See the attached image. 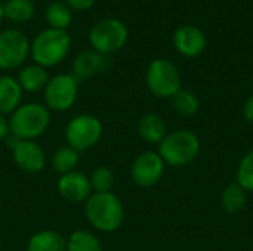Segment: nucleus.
<instances>
[{
    "instance_id": "f257e3e1",
    "label": "nucleus",
    "mask_w": 253,
    "mask_h": 251,
    "mask_svg": "<svg viewBox=\"0 0 253 251\" xmlns=\"http://www.w3.org/2000/svg\"><path fill=\"white\" fill-rule=\"evenodd\" d=\"M84 215L90 226L104 234L116 232L125 220V207L113 192H93L84 203Z\"/></svg>"
},
{
    "instance_id": "f03ea898",
    "label": "nucleus",
    "mask_w": 253,
    "mask_h": 251,
    "mask_svg": "<svg viewBox=\"0 0 253 251\" xmlns=\"http://www.w3.org/2000/svg\"><path fill=\"white\" fill-rule=\"evenodd\" d=\"M71 49V37L65 30L44 28L30 41V56L34 64L52 68L61 64Z\"/></svg>"
},
{
    "instance_id": "7ed1b4c3",
    "label": "nucleus",
    "mask_w": 253,
    "mask_h": 251,
    "mask_svg": "<svg viewBox=\"0 0 253 251\" xmlns=\"http://www.w3.org/2000/svg\"><path fill=\"white\" fill-rule=\"evenodd\" d=\"M10 135L19 141H36L50 126L49 109L39 102L21 104L9 117Z\"/></svg>"
},
{
    "instance_id": "20e7f679",
    "label": "nucleus",
    "mask_w": 253,
    "mask_h": 251,
    "mask_svg": "<svg viewBox=\"0 0 253 251\" xmlns=\"http://www.w3.org/2000/svg\"><path fill=\"white\" fill-rule=\"evenodd\" d=\"M200 139L190 129H178L165 136L159 143V155L166 166L185 167L191 164L200 154Z\"/></svg>"
},
{
    "instance_id": "39448f33",
    "label": "nucleus",
    "mask_w": 253,
    "mask_h": 251,
    "mask_svg": "<svg viewBox=\"0 0 253 251\" xmlns=\"http://www.w3.org/2000/svg\"><path fill=\"white\" fill-rule=\"evenodd\" d=\"M145 84L148 90L159 99H172L182 89L181 72L176 65L165 58L150 62L145 71Z\"/></svg>"
},
{
    "instance_id": "423d86ee",
    "label": "nucleus",
    "mask_w": 253,
    "mask_h": 251,
    "mask_svg": "<svg viewBox=\"0 0 253 251\" xmlns=\"http://www.w3.org/2000/svg\"><path fill=\"white\" fill-rule=\"evenodd\" d=\"M87 38L92 50L108 56L125 47L129 38V30L117 18H104L92 25Z\"/></svg>"
},
{
    "instance_id": "0eeeda50",
    "label": "nucleus",
    "mask_w": 253,
    "mask_h": 251,
    "mask_svg": "<svg viewBox=\"0 0 253 251\" xmlns=\"http://www.w3.org/2000/svg\"><path fill=\"white\" fill-rule=\"evenodd\" d=\"M104 126L93 114H77L65 126L64 138L68 146L79 152L93 148L102 138Z\"/></svg>"
},
{
    "instance_id": "6e6552de",
    "label": "nucleus",
    "mask_w": 253,
    "mask_h": 251,
    "mask_svg": "<svg viewBox=\"0 0 253 251\" xmlns=\"http://www.w3.org/2000/svg\"><path fill=\"white\" fill-rule=\"evenodd\" d=\"M77 95H79V80L68 72L56 74L49 78L43 90L44 107L49 111L65 112L76 104Z\"/></svg>"
},
{
    "instance_id": "1a4fd4ad",
    "label": "nucleus",
    "mask_w": 253,
    "mask_h": 251,
    "mask_svg": "<svg viewBox=\"0 0 253 251\" xmlns=\"http://www.w3.org/2000/svg\"><path fill=\"white\" fill-rule=\"evenodd\" d=\"M30 56V38L21 30L0 31V70L12 71L24 65Z\"/></svg>"
},
{
    "instance_id": "9d476101",
    "label": "nucleus",
    "mask_w": 253,
    "mask_h": 251,
    "mask_svg": "<svg viewBox=\"0 0 253 251\" xmlns=\"http://www.w3.org/2000/svg\"><path fill=\"white\" fill-rule=\"evenodd\" d=\"M166 164L156 151L141 152L130 166V178L136 186L151 188L157 185L165 175Z\"/></svg>"
},
{
    "instance_id": "9b49d317",
    "label": "nucleus",
    "mask_w": 253,
    "mask_h": 251,
    "mask_svg": "<svg viewBox=\"0 0 253 251\" xmlns=\"http://www.w3.org/2000/svg\"><path fill=\"white\" fill-rule=\"evenodd\" d=\"M15 164L25 173H40L46 167V154L36 141H19L12 135L6 139Z\"/></svg>"
},
{
    "instance_id": "f8f14e48",
    "label": "nucleus",
    "mask_w": 253,
    "mask_h": 251,
    "mask_svg": "<svg viewBox=\"0 0 253 251\" xmlns=\"http://www.w3.org/2000/svg\"><path fill=\"white\" fill-rule=\"evenodd\" d=\"M56 189L61 198L70 204L86 203V200L93 194L90 182H89V176H86L84 173L79 170L59 176Z\"/></svg>"
},
{
    "instance_id": "ddd939ff",
    "label": "nucleus",
    "mask_w": 253,
    "mask_h": 251,
    "mask_svg": "<svg viewBox=\"0 0 253 251\" xmlns=\"http://www.w3.org/2000/svg\"><path fill=\"white\" fill-rule=\"evenodd\" d=\"M172 43L179 55L185 58H197L206 50L208 38L199 27L187 24L175 30Z\"/></svg>"
},
{
    "instance_id": "4468645a",
    "label": "nucleus",
    "mask_w": 253,
    "mask_h": 251,
    "mask_svg": "<svg viewBox=\"0 0 253 251\" xmlns=\"http://www.w3.org/2000/svg\"><path fill=\"white\" fill-rule=\"evenodd\" d=\"M110 59L95 50H82L73 61V75L79 78H90L108 68Z\"/></svg>"
},
{
    "instance_id": "2eb2a0df",
    "label": "nucleus",
    "mask_w": 253,
    "mask_h": 251,
    "mask_svg": "<svg viewBox=\"0 0 253 251\" xmlns=\"http://www.w3.org/2000/svg\"><path fill=\"white\" fill-rule=\"evenodd\" d=\"M136 132L139 138L151 145H159L168 135L165 120L156 112H147L138 120Z\"/></svg>"
},
{
    "instance_id": "dca6fc26",
    "label": "nucleus",
    "mask_w": 253,
    "mask_h": 251,
    "mask_svg": "<svg viewBox=\"0 0 253 251\" xmlns=\"http://www.w3.org/2000/svg\"><path fill=\"white\" fill-rule=\"evenodd\" d=\"M49 74L47 70L37 65V64H30V65H24L16 77V81L19 83L22 92L27 93H37V92H43L47 81H49Z\"/></svg>"
},
{
    "instance_id": "f3484780",
    "label": "nucleus",
    "mask_w": 253,
    "mask_h": 251,
    "mask_svg": "<svg viewBox=\"0 0 253 251\" xmlns=\"http://www.w3.org/2000/svg\"><path fill=\"white\" fill-rule=\"evenodd\" d=\"M22 89L16 78L7 74L0 75V114H12L22 101Z\"/></svg>"
},
{
    "instance_id": "a211bd4d",
    "label": "nucleus",
    "mask_w": 253,
    "mask_h": 251,
    "mask_svg": "<svg viewBox=\"0 0 253 251\" xmlns=\"http://www.w3.org/2000/svg\"><path fill=\"white\" fill-rule=\"evenodd\" d=\"M27 251H67V238L53 229H43L28 238Z\"/></svg>"
},
{
    "instance_id": "6ab92c4d",
    "label": "nucleus",
    "mask_w": 253,
    "mask_h": 251,
    "mask_svg": "<svg viewBox=\"0 0 253 251\" xmlns=\"http://www.w3.org/2000/svg\"><path fill=\"white\" fill-rule=\"evenodd\" d=\"M79 163H80V152L68 145L59 146L52 154V160H50L53 172L58 173L59 176L74 172Z\"/></svg>"
},
{
    "instance_id": "aec40b11",
    "label": "nucleus",
    "mask_w": 253,
    "mask_h": 251,
    "mask_svg": "<svg viewBox=\"0 0 253 251\" xmlns=\"http://www.w3.org/2000/svg\"><path fill=\"white\" fill-rule=\"evenodd\" d=\"M248 201V192L236 182L228 183L221 192V206L225 213L237 215L240 213Z\"/></svg>"
},
{
    "instance_id": "412c9836",
    "label": "nucleus",
    "mask_w": 253,
    "mask_h": 251,
    "mask_svg": "<svg viewBox=\"0 0 253 251\" xmlns=\"http://www.w3.org/2000/svg\"><path fill=\"white\" fill-rule=\"evenodd\" d=\"M36 4L33 0H6L3 3V15L15 24H25L33 19Z\"/></svg>"
},
{
    "instance_id": "4be33fe9",
    "label": "nucleus",
    "mask_w": 253,
    "mask_h": 251,
    "mask_svg": "<svg viewBox=\"0 0 253 251\" xmlns=\"http://www.w3.org/2000/svg\"><path fill=\"white\" fill-rule=\"evenodd\" d=\"M44 18H46V22L49 24V28L67 31V28L73 22V10L68 7L67 3L56 0L47 4L44 10Z\"/></svg>"
},
{
    "instance_id": "5701e85b",
    "label": "nucleus",
    "mask_w": 253,
    "mask_h": 251,
    "mask_svg": "<svg viewBox=\"0 0 253 251\" xmlns=\"http://www.w3.org/2000/svg\"><path fill=\"white\" fill-rule=\"evenodd\" d=\"M67 251H104V247L95 234L79 229L67 237Z\"/></svg>"
},
{
    "instance_id": "b1692460",
    "label": "nucleus",
    "mask_w": 253,
    "mask_h": 251,
    "mask_svg": "<svg viewBox=\"0 0 253 251\" xmlns=\"http://www.w3.org/2000/svg\"><path fill=\"white\" fill-rule=\"evenodd\" d=\"M172 105L181 117H193L200 108V101L193 90L179 89L172 98Z\"/></svg>"
},
{
    "instance_id": "393cba45",
    "label": "nucleus",
    "mask_w": 253,
    "mask_h": 251,
    "mask_svg": "<svg viewBox=\"0 0 253 251\" xmlns=\"http://www.w3.org/2000/svg\"><path fill=\"white\" fill-rule=\"evenodd\" d=\"M89 182L92 186V191L96 194H104V192H111L116 183V176L113 173V170L107 166H99L96 167L90 176H89Z\"/></svg>"
},
{
    "instance_id": "a878e982",
    "label": "nucleus",
    "mask_w": 253,
    "mask_h": 251,
    "mask_svg": "<svg viewBox=\"0 0 253 251\" xmlns=\"http://www.w3.org/2000/svg\"><path fill=\"white\" fill-rule=\"evenodd\" d=\"M236 183H239L246 192H253V149L240 158L236 170Z\"/></svg>"
},
{
    "instance_id": "bb28decb",
    "label": "nucleus",
    "mask_w": 253,
    "mask_h": 251,
    "mask_svg": "<svg viewBox=\"0 0 253 251\" xmlns=\"http://www.w3.org/2000/svg\"><path fill=\"white\" fill-rule=\"evenodd\" d=\"M64 3L68 4V7L71 10H89L93 7V4L96 3V0H64Z\"/></svg>"
},
{
    "instance_id": "cd10ccee",
    "label": "nucleus",
    "mask_w": 253,
    "mask_h": 251,
    "mask_svg": "<svg viewBox=\"0 0 253 251\" xmlns=\"http://www.w3.org/2000/svg\"><path fill=\"white\" fill-rule=\"evenodd\" d=\"M242 112H243V117L245 120L249 123V124H253V95L249 96L245 104H243V108H242Z\"/></svg>"
},
{
    "instance_id": "c85d7f7f",
    "label": "nucleus",
    "mask_w": 253,
    "mask_h": 251,
    "mask_svg": "<svg viewBox=\"0 0 253 251\" xmlns=\"http://www.w3.org/2000/svg\"><path fill=\"white\" fill-rule=\"evenodd\" d=\"M10 136V124L9 118L0 114V141H6Z\"/></svg>"
},
{
    "instance_id": "c756f323",
    "label": "nucleus",
    "mask_w": 253,
    "mask_h": 251,
    "mask_svg": "<svg viewBox=\"0 0 253 251\" xmlns=\"http://www.w3.org/2000/svg\"><path fill=\"white\" fill-rule=\"evenodd\" d=\"M3 18H4V15H3V3L0 1V22L3 21Z\"/></svg>"
},
{
    "instance_id": "7c9ffc66",
    "label": "nucleus",
    "mask_w": 253,
    "mask_h": 251,
    "mask_svg": "<svg viewBox=\"0 0 253 251\" xmlns=\"http://www.w3.org/2000/svg\"><path fill=\"white\" fill-rule=\"evenodd\" d=\"M252 83H253V77H252Z\"/></svg>"
}]
</instances>
